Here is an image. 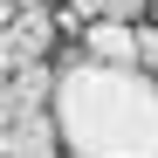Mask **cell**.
Listing matches in <instances>:
<instances>
[{
    "mask_svg": "<svg viewBox=\"0 0 158 158\" xmlns=\"http://www.w3.org/2000/svg\"><path fill=\"white\" fill-rule=\"evenodd\" d=\"M35 7H48V0H7V21L14 14H35Z\"/></svg>",
    "mask_w": 158,
    "mask_h": 158,
    "instance_id": "obj_8",
    "label": "cell"
},
{
    "mask_svg": "<svg viewBox=\"0 0 158 158\" xmlns=\"http://www.w3.org/2000/svg\"><path fill=\"white\" fill-rule=\"evenodd\" d=\"M55 124L69 158H158V76L69 48L55 62Z\"/></svg>",
    "mask_w": 158,
    "mask_h": 158,
    "instance_id": "obj_1",
    "label": "cell"
},
{
    "mask_svg": "<svg viewBox=\"0 0 158 158\" xmlns=\"http://www.w3.org/2000/svg\"><path fill=\"white\" fill-rule=\"evenodd\" d=\"M138 69L158 76V28H138Z\"/></svg>",
    "mask_w": 158,
    "mask_h": 158,
    "instance_id": "obj_7",
    "label": "cell"
},
{
    "mask_svg": "<svg viewBox=\"0 0 158 158\" xmlns=\"http://www.w3.org/2000/svg\"><path fill=\"white\" fill-rule=\"evenodd\" d=\"M151 7H158V0H151Z\"/></svg>",
    "mask_w": 158,
    "mask_h": 158,
    "instance_id": "obj_9",
    "label": "cell"
},
{
    "mask_svg": "<svg viewBox=\"0 0 158 158\" xmlns=\"http://www.w3.org/2000/svg\"><path fill=\"white\" fill-rule=\"evenodd\" d=\"M0 151L7 158H62V124L55 110H41V117H21V124H0Z\"/></svg>",
    "mask_w": 158,
    "mask_h": 158,
    "instance_id": "obj_4",
    "label": "cell"
},
{
    "mask_svg": "<svg viewBox=\"0 0 158 158\" xmlns=\"http://www.w3.org/2000/svg\"><path fill=\"white\" fill-rule=\"evenodd\" d=\"M55 62H35V69H21L0 83V124H21V117H41V110H55Z\"/></svg>",
    "mask_w": 158,
    "mask_h": 158,
    "instance_id": "obj_3",
    "label": "cell"
},
{
    "mask_svg": "<svg viewBox=\"0 0 158 158\" xmlns=\"http://www.w3.org/2000/svg\"><path fill=\"white\" fill-rule=\"evenodd\" d=\"M144 7H151V0H96V21H131V28H138Z\"/></svg>",
    "mask_w": 158,
    "mask_h": 158,
    "instance_id": "obj_6",
    "label": "cell"
},
{
    "mask_svg": "<svg viewBox=\"0 0 158 158\" xmlns=\"http://www.w3.org/2000/svg\"><path fill=\"white\" fill-rule=\"evenodd\" d=\"M55 35H62V21L48 14V7H35V14H14V21H7V35H0V62H7V76H21V69L48 62Z\"/></svg>",
    "mask_w": 158,
    "mask_h": 158,
    "instance_id": "obj_2",
    "label": "cell"
},
{
    "mask_svg": "<svg viewBox=\"0 0 158 158\" xmlns=\"http://www.w3.org/2000/svg\"><path fill=\"white\" fill-rule=\"evenodd\" d=\"M83 55H96V62H138V28L131 21H96V28H83Z\"/></svg>",
    "mask_w": 158,
    "mask_h": 158,
    "instance_id": "obj_5",
    "label": "cell"
}]
</instances>
